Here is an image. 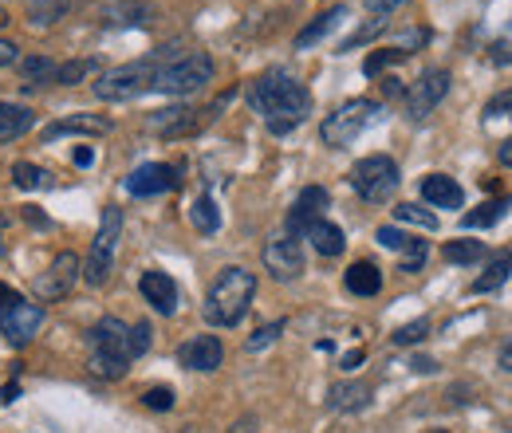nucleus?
I'll return each instance as SVG.
<instances>
[{
	"label": "nucleus",
	"mask_w": 512,
	"mask_h": 433,
	"mask_svg": "<svg viewBox=\"0 0 512 433\" xmlns=\"http://www.w3.org/2000/svg\"><path fill=\"white\" fill-rule=\"evenodd\" d=\"M249 107L264 119L272 134H288L312 115V91L296 75L272 67L249 83Z\"/></svg>",
	"instance_id": "nucleus-1"
},
{
	"label": "nucleus",
	"mask_w": 512,
	"mask_h": 433,
	"mask_svg": "<svg viewBox=\"0 0 512 433\" xmlns=\"http://www.w3.org/2000/svg\"><path fill=\"white\" fill-rule=\"evenodd\" d=\"M256 296V276L249 268H221L209 296H205V323L213 327H237Z\"/></svg>",
	"instance_id": "nucleus-2"
},
{
	"label": "nucleus",
	"mask_w": 512,
	"mask_h": 433,
	"mask_svg": "<svg viewBox=\"0 0 512 433\" xmlns=\"http://www.w3.org/2000/svg\"><path fill=\"white\" fill-rule=\"evenodd\" d=\"M87 343H91V371L99 374V378H123L127 367L134 363L130 327L123 319H115V315L99 319V323L87 331Z\"/></svg>",
	"instance_id": "nucleus-3"
},
{
	"label": "nucleus",
	"mask_w": 512,
	"mask_h": 433,
	"mask_svg": "<svg viewBox=\"0 0 512 433\" xmlns=\"http://www.w3.org/2000/svg\"><path fill=\"white\" fill-rule=\"evenodd\" d=\"M119 241H123V209L119 205H107L103 217H99V233L91 241V252H87V264H83V280L91 288H103L107 284V276L115 268Z\"/></svg>",
	"instance_id": "nucleus-4"
},
{
	"label": "nucleus",
	"mask_w": 512,
	"mask_h": 433,
	"mask_svg": "<svg viewBox=\"0 0 512 433\" xmlns=\"http://www.w3.org/2000/svg\"><path fill=\"white\" fill-rule=\"evenodd\" d=\"M379 115H383V107H379L375 99H351V103H343L335 115L323 119L320 138L327 142V146L343 150V146H351L367 126L379 123Z\"/></svg>",
	"instance_id": "nucleus-5"
},
{
	"label": "nucleus",
	"mask_w": 512,
	"mask_h": 433,
	"mask_svg": "<svg viewBox=\"0 0 512 433\" xmlns=\"http://www.w3.org/2000/svg\"><path fill=\"white\" fill-rule=\"evenodd\" d=\"M213 79V60L205 56V52H186V56H178V60L162 63L158 67V75H154V91H162V95H193V91H201L205 83Z\"/></svg>",
	"instance_id": "nucleus-6"
},
{
	"label": "nucleus",
	"mask_w": 512,
	"mask_h": 433,
	"mask_svg": "<svg viewBox=\"0 0 512 433\" xmlns=\"http://www.w3.org/2000/svg\"><path fill=\"white\" fill-rule=\"evenodd\" d=\"M158 60H138V63H123L107 75H99L95 83V95L107 99V103H127V99H138L146 91H154V75H158Z\"/></svg>",
	"instance_id": "nucleus-7"
},
{
	"label": "nucleus",
	"mask_w": 512,
	"mask_h": 433,
	"mask_svg": "<svg viewBox=\"0 0 512 433\" xmlns=\"http://www.w3.org/2000/svg\"><path fill=\"white\" fill-rule=\"evenodd\" d=\"M398 182H402L398 162L386 158V154H371V158H363V162L351 170V186H355V193H359L363 201H371V205L390 201Z\"/></svg>",
	"instance_id": "nucleus-8"
},
{
	"label": "nucleus",
	"mask_w": 512,
	"mask_h": 433,
	"mask_svg": "<svg viewBox=\"0 0 512 433\" xmlns=\"http://www.w3.org/2000/svg\"><path fill=\"white\" fill-rule=\"evenodd\" d=\"M449 95V71L446 67H430V71H422L414 83H410V91H406V119H414V123H422L426 115H434L438 111V103Z\"/></svg>",
	"instance_id": "nucleus-9"
},
{
	"label": "nucleus",
	"mask_w": 512,
	"mask_h": 433,
	"mask_svg": "<svg viewBox=\"0 0 512 433\" xmlns=\"http://www.w3.org/2000/svg\"><path fill=\"white\" fill-rule=\"evenodd\" d=\"M75 280H79V256H75V252H60V256L48 264V272L36 276L32 292H36L40 304H60V300L71 296Z\"/></svg>",
	"instance_id": "nucleus-10"
},
{
	"label": "nucleus",
	"mask_w": 512,
	"mask_h": 433,
	"mask_svg": "<svg viewBox=\"0 0 512 433\" xmlns=\"http://www.w3.org/2000/svg\"><path fill=\"white\" fill-rule=\"evenodd\" d=\"M40 323H44V308H40V304H28L24 296L0 311V335H4L8 343H16V347H24V343L40 331Z\"/></svg>",
	"instance_id": "nucleus-11"
},
{
	"label": "nucleus",
	"mask_w": 512,
	"mask_h": 433,
	"mask_svg": "<svg viewBox=\"0 0 512 433\" xmlns=\"http://www.w3.org/2000/svg\"><path fill=\"white\" fill-rule=\"evenodd\" d=\"M260 260H264V268L276 276V280H296V276H304V248L296 237H276V241H268L264 252H260Z\"/></svg>",
	"instance_id": "nucleus-12"
},
{
	"label": "nucleus",
	"mask_w": 512,
	"mask_h": 433,
	"mask_svg": "<svg viewBox=\"0 0 512 433\" xmlns=\"http://www.w3.org/2000/svg\"><path fill=\"white\" fill-rule=\"evenodd\" d=\"M174 186H178V170L166 162H146L127 178L130 197H154V193H170Z\"/></svg>",
	"instance_id": "nucleus-13"
},
{
	"label": "nucleus",
	"mask_w": 512,
	"mask_h": 433,
	"mask_svg": "<svg viewBox=\"0 0 512 433\" xmlns=\"http://www.w3.org/2000/svg\"><path fill=\"white\" fill-rule=\"evenodd\" d=\"M138 292H142V300L158 311V315H174V311H178V284H174V276H166L162 268L142 272Z\"/></svg>",
	"instance_id": "nucleus-14"
},
{
	"label": "nucleus",
	"mask_w": 512,
	"mask_h": 433,
	"mask_svg": "<svg viewBox=\"0 0 512 433\" xmlns=\"http://www.w3.org/2000/svg\"><path fill=\"white\" fill-rule=\"evenodd\" d=\"M178 359H182V367H190V371H217L221 359H225V347H221L217 335H193L190 343H182Z\"/></svg>",
	"instance_id": "nucleus-15"
},
{
	"label": "nucleus",
	"mask_w": 512,
	"mask_h": 433,
	"mask_svg": "<svg viewBox=\"0 0 512 433\" xmlns=\"http://www.w3.org/2000/svg\"><path fill=\"white\" fill-rule=\"evenodd\" d=\"M327 205H331V197H327L323 186L300 189V197H296V205H292V213H288V237H296V233H304V225L320 221Z\"/></svg>",
	"instance_id": "nucleus-16"
},
{
	"label": "nucleus",
	"mask_w": 512,
	"mask_h": 433,
	"mask_svg": "<svg viewBox=\"0 0 512 433\" xmlns=\"http://www.w3.org/2000/svg\"><path fill=\"white\" fill-rule=\"evenodd\" d=\"M379 245L390 248V252H402V272H418L422 264H426V241H414L410 233H402V229H394V225H383L379 233Z\"/></svg>",
	"instance_id": "nucleus-17"
},
{
	"label": "nucleus",
	"mask_w": 512,
	"mask_h": 433,
	"mask_svg": "<svg viewBox=\"0 0 512 433\" xmlns=\"http://www.w3.org/2000/svg\"><path fill=\"white\" fill-rule=\"evenodd\" d=\"M197 115L201 111H193V107H166V111H154L150 115V130L162 134V138H182V134H190V130L201 126Z\"/></svg>",
	"instance_id": "nucleus-18"
},
{
	"label": "nucleus",
	"mask_w": 512,
	"mask_h": 433,
	"mask_svg": "<svg viewBox=\"0 0 512 433\" xmlns=\"http://www.w3.org/2000/svg\"><path fill=\"white\" fill-rule=\"evenodd\" d=\"M422 197H426V205H434V209H461L465 189L457 186L453 178H446V174H426V178H422Z\"/></svg>",
	"instance_id": "nucleus-19"
},
{
	"label": "nucleus",
	"mask_w": 512,
	"mask_h": 433,
	"mask_svg": "<svg viewBox=\"0 0 512 433\" xmlns=\"http://www.w3.org/2000/svg\"><path fill=\"white\" fill-rule=\"evenodd\" d=\"M300 237H304V241H312V248H316L320 256H339V252L347 248L343 229H339V225H331L327 217L312 221V225H304V233H300Z\"/></svg>",
	"instance_id": "nucleus-20"
},
{
	"label": "nucleus",
	"mask_w": 512,
	"mask_h": 433,
	"mask_svg": "<svg viewBox=\"0 0 512 433\" xmlns=\"http://www.w3.org/2000/svg\"><path fill=\"white\" fill-rule=\"evenodd\" d=\"M343 284H347L351 296H379V292H383V272H379V264H371V260H355V264L347 268Z\"/></svg>",
	"instance_id": "nucleus-21"
},
{
	"label": "nucleus",
	"mask_w": 512,
	"mask_h": 433,
	"mask_svg": "<svg viewBox=\"0 0 512 433\" xmlns=\"http://www.w3.org/2000/svg\"><path fill=\"white\" fill-rule=\"evenodd\" d=\"M64 134H111V119L103 115H71V119H60L44 130V142H56Z\"/></svg>",
	"instance_id": "nucleus-22"
},
{
	"label": "nucleus",
	"mask_w": 512,
	"mask_h": 433,
	"mask_svg": "<svg viewBox=\"0 0 512 433\" xmlns=\"http://www.w3.org/2000/svg\"><path fill=\"white\" fill-rule=\"evenodd\" d=\"M343 20H347V8H343V4H335V8L320 12V16H316L308 28H300V36H296V52H308L312 44H320L323 36H327L335 24H343Z\"/></svg>",
	"instance_id": "nucleus-23"
},
{
	"label": "nucleus",
	"mask_w": 512,
	"mask_h": 433,
	"mask_svg": "<svg viewBox=\"0 0 512 433\" xmlns=\"http://www.w3.org/2000/svg\"><path fill=\"white\" fill-rule=\"evenodd\" d=\"M327 402H331V410H339V414H355V410H363V406L371 402V386H367V382H339V386H331Z\"/></svg>",
	"instance_id": "nucleus-24"
},
{
	"label": "nucleus",
	"mask_w": 512,
	"mask_h": 433,
	"mask_svg": "<svg viewBox=\"0 0 512 433\" xmlns=\"http://www.w3.org/2000/svg\"><path fill=\"white\" fill-rule=\"evenodd\" d=\"M36 123V115L28 107H16V103H0V142H12L20 134H28Z\"/></svg>",
	"instance_id": "nucleus-25"
},
{
	"label": "nucleus",
	"mask_w": 512,
	"mask_h": 433,
	"mask_svg": "<svg viewBox=\"0 0 512 433\" xmlns=\"http://www.w3.org/2000/svg\"><path fill=\"white\" fill-rule=\"evenodd\" d=\"M512 209V197H501V201H485V205H477V209H469L465 217H461V229L469 233V229H489V225H497L505 213Z\"/></svg>",
	"instance_id": "nucleus-26"
},
{
	"label": "nucleus",
	"mask_w": 512,
	"mask_h": 433,
	"mask_svg": "<svg viewBox=\"0 0 512 433\" xmlns=\"http://www.w3.org/2000/svg\"><path fill=\"white\" fill-rule=\"evenodd\" d=\"M509 276H512V248H505V252H501V256H497V260L485 268V276H477V280H473V292H477V296L497 292V288H501Z\"/></svg>",
	"instance_id": "nucleus-27"
},
{
	"label": "nucleus",
	"mask_w": 512,
	"mask_h": 433,
	"mask_svg": "<svg viewBox=\"0 0 512 433\" xmlns=\"http://www.w3.org/2000/svg\"><path fill=\"white\" fill-rule=\"evenodd\" d=\"M24 12H28V20H32L36 28H44V24H56V20H64V16H67V0H24Z\"/></svg>",
	"instance_id": "nucleus-28"
},
{
	"label": "nucleus",
	"mask_w": 512,
	"mask_h": 433,
	"mask_svg": "<svg viewBox=\"0 0 512 433\" xmlns=\"http://www.w3.org/2000/svg\"><path fill=\"white\" fill-rule=\"evenodd\" d=\"M190 221L197 233H217V229H221V213H217L213 197H197V201H193Z\"/></svg>",
	"instance_id": "nucleus-29"
},
{
	"label": "nucleus",
	"mask_w": 512,
	"mask_h": 433,
	"mask_svg": "<svg viewBox=\"0 0 512 433\" xmlns=\"http://www.w3.org/2000/svg\"><path fill=\"white\" fill-rule=\"evenodd\" d=\"M394 221H402V225H418V229H438V213H430V209H422V205H414V201H402V205H394Z\"/></svg>",
	"instance_id": "nucleus-30"
},
{
	"label": "nucleus",
	"mask_w": 512,
	"mask_h": 433,
	"mask_svg": "<svg viewBox=\"0 0 512 433\" xmlns=\"http://www.w3.org/2000/svg\"><path fill=\"white\" fill-rule=\"evenodd\" d=\"M16 71H20L28 83H48V79H56V63L44 60V56H24V60H16Z\"/></svg>",
	"instance_id": "nucleus-31"
},
{
	"label": "nucleus",
	"mask_w": 512,
	"mask_h": 433,
	"mask_svg": "<svg viewBox=\"0 0 512 433\" xmlns=\"http://www.w3.org/2000/svg\"><path fill=\"white\" fill-rule=\"evenodd\" d=\"M442 256H446L449 264H473V260L485 256V245H481V241H449V245L442 248Z\"/></svg>",
	"instance_id": "nucleus-32"
},
{
	"label": "nucleus",
	"mask_w": 512,
	"mask_h": 433,
	"mask_svg": "<svg viewBox=\"0 0 512 433\" xmlns=\"http://www.w3.org/2000/svg\"><path fill=\"white\" fill-rule=\"evenodd\" d=\"M12 182H16V189H44L48 186V170H40L32 162H16L12 166Z\"/></svg>",
	"instance_id": "nucleus-33"
},
{
	"label": "nucleus",
	"mask_w": 512,
	"mask_h": 433,
	"mask_svg": "<svg viewBox=\"0 0 512 433\" xmlns=\"http://www.w3.org/2000/svg\"><path fill=\"white\" fill-rule=\"evenodd\" d=\"M430 335V319H414V323H402L398 331H394V347H414V343H422Z\"/></svg>",
	"instance_id": "nucleus-34"
},
{
	"label": "nucleus",
	"mask_w": 512,
	"mask_h": 433,
	"mask_svg": "<svg viewBox=\"0 0 512 433\" xmlns=\"http://www.w3.org/2000/svg\"><path fill=\"white\" fill-rule=\"evenodd\" d=\"M95 71V60H67L56 67V83H64V87H71V83H79V79H87Z\"/></svg>",
	"instance_id": "nucleus-35"
},
{
	"label": "nucleus",
	"mask_w": 512,
	"mask_h": 433,
	"mask_svg": "<svg viewBox=\"0 0 512 433\" xmlns=\"http://www.w3.org/2000/svg\"><path fill=\"white\" fill-rule=\"evenodd\" d=\"M406 56H410V48H383V52L367 56V63H363V71H367V75H379V71H386L390 63H402Z\"/></svg>",
	"instance_id": "nucleus-36"
},
{
	"label": "nucleus",
	"mask_w": 512,
	"mask_h": 433,
	"mask_svg": "<svg viewBox=\"0 0 512 433\" xmlns=\"http://www.w3.org/2000/svg\"><path fill=\"white\" fill-rule=\"evenodd\" d=\"M280 331H284V319H272V323H264L260 331H253V339L245 343L249 351H264V347H272L276 339H280Z\"/></svg>",
	"instance_id": "nucleus-37"
},
{
	"label": "nucleus",
	"mask_w": 512,
	"mask_h": 433,
	"mask_svg": "<svg viewBox=\"0 0 512 433\" xmlns=\"http://www.w3.org/2000/svg\"><path fill=\"white\" fill-rule=\"evenodd\" d=\"M383 28H386V20H383V16H375V20H371V24H363V28L355 32V36H347L339 52H351V48H359V44H367V40H375V36H379Z\"/></svg>",
	"instance_id": "nucleus-38"
},
{
	"label": "nucleus",
	"mask_w": 512,
	"mask_h": 433,
	"mask_svg": "<svg viewBox=\"0 0 512 433\" xmlns=\"http://www.w3.org/2000/svg\"><path fill=\"white\" fill-rule=\"evenodd\" d=\"M485 119H509L512 123V87L501 91V95H493V99L485 103Z\"/></svg>",
	"instance_id": "nucleus-39"
},
{
	"label": "nucleus",
	"mask_w": 512,
	"mask_h": 433,
	"mask_svg": "<svg viewBox=\"0 0 512 433\" xmlns=\"http://www.w3.org/2000/svg\"><path fill=\"white\" fill-rule=\"evenodd\" d=\"M489 60L497 63V67H509L512 63V20H509V28L493 40V56H489Z\"/></svg>",
	"instance_id": "nucleus-40"
},
{
	"label": "nucleus",
	"mask_w": 512,
	"mask_h": 433,
	"mask_svg": "<svg viewBox=\"0 0 512 433\" xmlns=\"http://www.w3.org/2000/svg\"><path fill=\"white\" fill-rule=\"evenodd\" d=\"M142 402H146L150 410H174V390H170V386H150V390L142 394Z\"/></svg>",
	"instance_id": "nucleus-41"
},
{
	"label": "nucleus",
	"mask_w": 512,
	"mask_h": 433,
	"mask_svg": "<svg viewBox=\"0 0 512 433\" xmlns=\"http://www.w3.org/2000/svg\"><path fill=\"white\" fill-rule=\"evenodd\" d=\"M130 351H134V359L150 351V323H134L130 327Z\"/></svg>",
	"instance_id": "nucleus-42"
},
{
	"label": "nucleus",
	"mask_w": 512,
	"mask_h": 433,
	"mask_svg": "<svg viewBox=\"0 0 512 433\" xmlns=\"http://www.w3.org/2000/svg\"><path fill=\"white\" fill-rule=\"evenodd\" d=\"M20 60V52H16V44H8V40H0V67H12V63Z\"/></svg>",
	"instance_id": "nucleus-43"
},
{
	"label": "nucleus",
	"mask_w": 512,
	"mask_h": 433,
	"mask_svg": "<svg viewBox=\"0 0 512 433\" xmlns=\"http://www.w3.org/2000/svg\"><path fill=\"white\" fill-rule=\"evenodd\" d=\"M363 359H367V351H363V347H355V351H347V355H343V371H355V367H359Z\"/></svg>",
	"instance_id": "nucleus-44"
},
{
	"label": "nucleus",
	"mask_w": 512,
	"mask_h": 433,
	"mask_svg": "<svg viewBox=\"0 0 512 433\" xmlns=\"http://www.w3.org/2000/svg\"><path fill=\"white\" fill-rule=\"evenodd\" d=\"M71 162H75V166H91V162H95V154H91L87 146H75V154H71Z\"/></svg>",
	"instance_id": "nucleus-45"
},
{
	"label": "nucleus",
	"mask_w": 512,
	"mask_h": 433,
	"mask_svg": "<svg viewBox=\"0 0 512 433\" xmlns=\"http://www.w3.org/2000/svg\"><path fill=\"white\" fill-rule=\"evenodd\" d=\"M497 162H501V166H509V170H512V138H505V142L497 146Z\"/></svg>",
	"instance_id": "nucleus-46"
},
{
	"label": "nucleus",
	"mask_w": 512,
	"mask_h": 433,
	"mask_svg": "<svg viewBox=\"0 0 512 433\" xmlns=\"http://www.w3.org/2000/svg\"><path fill=\"white\" fill-rule=\"evenodd\" d=\"M402 4H406V0H371V8H375L379 16H383V12H394V8H402Z\"/></svg>",
	"instance_id": "nucleus-47"
},
{
	"label": "nucleus",
	"mask_w": 512,
	"mask_h": 433,
	"mask_svg": "<svg viewBox=\"0 0 512 433\" xmlns=\"http://www.w3.org/2000/svg\"><path fill=\"white\" fill-rule=\"evenodd\" d=\"M16 300H20V296H16V292H12L8 284H0V311L8 308V304H16Z\"/></svg>",
	"instance_id": "nucleus-48"
},
{
	"label": "nucleus",
	"mask_w": 512,
	"mask_h": 433,
	"mask_svg": "<svg viewBox=\"0 0 512 433\" xmlns=\"http://www.w3.org/2000/svg\"><path fill=\"white\" fill-rule=\"evenodd\" d=\"M501 371H512V339L501 347Z\"/></svg>",
	"instance_id": "nucleus-49"
},
{
	"label": "nucleus",
	"mask_w": 512,
	"mask_h": 433,
	"mask_svg": "<svg viewBox=\"0 0 512 433\" xmlns=\"http://www.w3.org/2000/svg\"><path fill=\"white\" fill-rule=\"evenodd\" d=\"M233 433H256V418H241V422L233 426Z\"/></svg>",
	"instance_id": "nucleus-50"
},
{
	"label": "nucleus",
	"mask_w": 512,
	"mask_h": 433,
	"mask_svg": "<svg viewBox=\"0 0 512 433\" xmlns=\"http://www.w3.org/2000/svg\"><path fill=\"white\" fill-rule=\"evenodd\" d=\"M410 367H414L418 374H430V371H434V363H430V359H414Z\"/></svg>",
	"instance_id": "nucleus-51"
},
{
	"label": "nucleus",
	"mask_w": 512,
	"mask_h": 433,
	"mask_svg": "<svg viewBox=\"0 0 512 433\" xmlns=\"http://www.w3.org/2000/svg\"><path fill=\"white\" fill-rule=\"evenodd\" d=\"M20 394V386H0V402H12Z\"/></svg>",
	"instance_id": "nucleus-52"
},
{
	"label": "nucleus",
	"mask_w": 512,
	"mask_h": 433,
	"mask_svg": "<svg viewBox=\"0 0 512 433\" xmlns=\"http://www.w3.org/2000/svg\"><path fill=\"white\" fill-rule=\"evenodd\" d=\"M4 24H12V20H8V12H4V8H0V28H4Z\"/></svg>",
	"instance_id": "nucleus-53"
},
{
	"label": "nucleus",
	"mask_w": 512,
	"mask_h": 433,
	"mask_svg": "<svg viewBox=\"0 0 512 433\" xmlns=\"http://www.w3.org/2000/svg\"><path fill=\"white\" fill-rule=\"evenodd\" d=\"M430 433H446V430H430Z\"/></svg>",
	"instance_id": "nucleus-54"
}]
</instances>
